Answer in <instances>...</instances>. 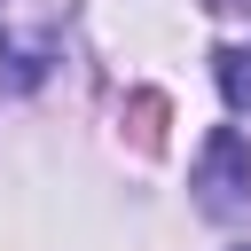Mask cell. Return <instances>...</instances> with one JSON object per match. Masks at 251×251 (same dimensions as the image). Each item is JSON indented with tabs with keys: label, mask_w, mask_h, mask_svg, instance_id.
Listing matches in <instances>:
<instances>
[{
	"label": "cell",
	"mask_w": 251,
	"mask_h": 251,
	"mask_svg": "<svg viewBox=\"0 0 251 251\" xmlns=\"http://www.w3.org/2000/svg\"><path fill=\"white\" fill-rule=\"evenodd\" d=\"M212 71H220V94H227L235 110H251V47H220Z\"/></svg>",
	"instance_id": "obj_2"
},
{
	"label": "cell",
	"mask_w": 251,
	"mask_h": 251,
	"mask_svg": "<svg viewBox=\"0 0 251 251\" xmlns=\"http://www.w3.org/2000/svg\"><path fill=\"white\" fill-rule=\"evenodd\" d=\"M243 251H251V243H243Z\"/></svg>",
	"instance_id": "obj_3"
},
{
	"label": "cell",
	"mask_w": 251,
	"mask_h": 251,
	"mask_svg": "<svg viewBox=\"0 0 251 251\" xmlns=\"http://www.w3.org/2000/svg\"><path fill=\"white\" fill-rule=\"evenodd\" d=\"M196 204H204L212 220H235V212L251 204V141H243L235 126H212V141H204V157H196Z\"/></svg>",
	"instance_id": "obj_1"
}]
</instances>
